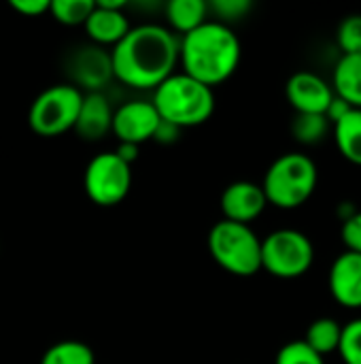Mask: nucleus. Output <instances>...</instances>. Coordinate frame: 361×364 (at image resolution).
<instances>
[{
    "label": "nucleus",
    "mask_w": 361,
    "mask_h": 364,
    "mask_svg": "<svg viewBox=\"0 0 361 364\" xmlns=\"http://www.w3.org/2000/svg\"><path fill=\"white\" fill-rule=\"evenodd\" d=\"M130 21L123 11H113L104 9L94 2V11L85 21V32L91 38L94 45L98 47H115L128 32H130Z\"/></svg>",
    "instance_id": "nucleus-15"
},
{
    "label": "nucleus",
    "mask_w": 361,
    "mask_h": 364,
    "mask_svg": "<svg viewBox=\"0 0 361 364\" xmlns=\"http://www.w3.org/2000/svg\"><path fill=\"white\" fill-rule=\"evenodd\" d=\"M164 13H166V21L170 26L168 30L185 36L206 21L209 4L204 0H170V2H166Z\"/></svg>",
    "instance_id": "nucleus-17"
},
{
    "label": "nucleus",
    "mask_w": 361,
    "mask_h": 364,
    "mask_svg": "<svg viewBox=\"0 0 361 364\" xmlns=\"http://www.w3.org/2000/svg\"><path fill=\"white\" fill-rule=\"evenodd\" d=\"M94 11V0H51L49 13L62 26H85Z\"/></svg>",
    "instance_id": "nucleus-22"
},
{
    "label": "nucleus",
    "mask_w": 361,
    "mask_h": 364,
    "mask_svg": "<svg viewBox=\"0 0 361 364\" xmlns=\"http://www.w3.org/2000/svg\"><path fill=\"white\" fill-rule=\"evenodd\" d=\"M336 43L343 55H357L361 53V15L353 13L347 15L336 32Z\"/></svg>",
    "instance_id": "nucleus-23"
},
{
    "label": "nucleus",
    "mask_w": 361,
    "mask_h": 364,
    "mask_svg": "<svg viewBox=\"0 0 361 364\" xmlns=\"http://www.w3.org/2000/svg\"><path fill=\"white\" fill-rule=\"evenodd\" d=\"M83 102V92L72 83H57L43 90L28 111V124L32 132L45 139L60 136L74 128L79 109Z\"/></svg>",
    "instance_id": "nucleus-6"
},
{
    "label": "nucleus",
    "mask_w": 361,
    "mask_h": 364,
    "mask_svg": "<svg viewBox=\"0 0 361 364\" xmlns=\"http://www.w3.org/2000/svg\"><path fill=\"white\" fill-rule=\"evenodd\" d=\"M315 262L313 241L294 228H281L262 239V269L279 279H298Z\"/></svg>",
    "instance_id": "nucleus-7"
},
{
    "label": "nucleus",
    "mask_w": 361,
    "mask_h": 364,
    "mask_svg": "<svg viewBox=\"0 0 361 364\" xmlns=\"http://www.w3.org/2000/svg\"><path fill=\"white\" fill-rule=\"evenodd\" d=\"M213 260L236 277H253L262 271V239L247 224L221 220L209 232Z\"/></svg>",
    "instance_id": "nucleus-5"
},
{
    "label": "nucleus",
    "mask_w": 361,
    "mask_h": 364,
    "mask_svg": "<svg viewBox=\"0 0 361 364\" xmlns=\"http://www.w3.org/2000/svg\"><path fill=\"white\" fill-rule=\"evenodd\" d=\"M319 171L313 158L306 154L289 151L279 156L264 175L262 190L268 205L277 209H298L302 207L317 190Z\"/></svg>",
    "instance_id": "nucleus-4"
},
{
    "label": "nucleus",
    "mask_w": 361,
    "mask_h": 364,
    "mask_svg": "<svg viewBox=\"0 0 361 364\" xmlns=\"http://www.w3.org/2000/svg\"><path fill=\"white\" fill-rule=\"evenodd\" d=\"M330 130H332V124L328 122L326 115L296 113V117L291 122V134L302 145H317V143H321L328 136Z\"/></svg>",
    "instance_id": "nucleus-21"
},
{
    "label": "nucleus",
    "mask_w": 361,
    "mask_h": 364,
    "mask_svg": "<svg viewBox=\"0 0 361 364\" xmlns=\"http://www.w3.org/2000/svg\"><path fill=\"white\" fill-rule=\"evenodd\" d=\"M340 237H343L347 252L361 254V211H355L349 220L343 222Z\"/></svg>",
    "instance_id": "nucleus-27"
},
{
    "label": "nucleus",
    "mask_w": 361,
    "mask_h": 364,
    "mask_svg": "<svg viewBox=\"0 0 361 364\" xmlns=\"http://www.w3.org/2000/svg\"><path fill=\"white\" fill-rule=\"evenodd\" d=\"M351 109H353V107H351L349 102H345L343 98H338V96L334 94V98H332V102H330V107H328V111H326V117H328V122L334 126V124L340 122Z\"/></svg>",
    "instance_id": "nucleus-29"
},
{
    "label": "nucleus",
    "mask_w": 361,
    "mask_h": 364,
    "mask_svg": "<svg viewBox=\"0 0 361 364\" xmlns=\"http://www.w3.org/2000/svg\"><path fill=\"white\" fill-rule=\"evenodd\" d=\"M111 126H113V107L109 98L102 92L83 94L79 117L72 130L83 141H100L111 132Z\"/></svg>",
    "instance_id": "nucleus-14"
},
{
    "label": "nucleus",
    "mask_w": 361,
    "mask_h": 364,
    "mask_svg": "<svg viewBox=\"0 0 361 364\" xmlns=\"http://www.w3.org/2000/svg\"><path fill=\"white\" fill-rule=\"evenodd\" d=\"M68 75L77 90L85 87L87 92H100L113 79L111 53L98 45H83L70 55Z\"/></svg>",
    "instance_id": "nucleus-10"
},
{
    "label": "nucleus",
    "mask_w": 361,
    "mask_h": 364,
    "mask_svg": "<svg viewBox=\"0 0 361 364\" xmlns=\"http://www.w3.org/2000/svg\"><path fill=\"white\" fill-rule=\"evenodd\" d=\"M285 96L296 113L326 115L334 98V90L332 83H328L321 75L311 70H298L289 77L285 85Z\"/></svg>",
    "instance_id": "nucleus-11"
},
{
    "label": "nucleus",
    "mask_w": 361,
    "mask_h": 364,
    "mask_svg": "<svg viewBox=\"0 0 361 364\" xmlns=\"http://www.w3.org/2000/svg\"><path fill=\"white\" fill-rule=\"evenodd\" d=\"M138 151H140V147L138 145H132V143H119L117 149H115L117 158L123 160L130 166L134 164V160H138Z\"/></svg>",
    "instance_id": "nucleus-31"
},
{
    "label": "nucleus",
    "mask_w": 361,
    "mask_h": 364,
    "mask_svg": "<svg viewBox=\"0 0 361 364\" xmlns=\"http://www.w3.org/2000/svg\"><path fill=\"white\" fill-rule=\"evenodd\" d=\"M274 364H326V360L304 341H289L279 350Z\"/></svg>",
    "instance_id": "nucleus-25"
},
{
    "label": "nucleus",
    "mask_w": 361,
    "mask_h": 364,
    "mask_svg": "<svg viewBox=\"0 0 361 364\" xmlns=\"http://www.w3.org/2000/svg\"><path fill=\"white\" fill-rule=\"evenodd\" d=\"M153 107L162 122L183 128L202 126L215 113V92L213 87L187 77L185 73H174L153 90Z\"/></svg>",
    "instance_id": "nucleus-3"
},
{
    "label": "nucleus",
    "mask_w": 361,
    "mask_h": 364,
    "mask_svg": "<svg viewBox=\"0 0 361 364\" xmlns=\"http://www.w3.org/2000/svg\"><path fill=\"white\" fill-rule=\"evenodd\" d=\"M332 130L340 156L347 162L361 166V109H351L340 122L332 126Z\"/></svg>",
    "instance_id": "nucleus-18"
},
{
    "label": "nucleus",
    "mask_w": 361,
    "mask_h": 364,
    "mask_svg": "<svg viewBox=\"0 0 361 364\" xmlns=\"http://www.w3.org/2000/svg\"><path fill=\"white\" fill-rule=\"evenodd\" d=\"M240 55L243 47L236 32L217 19H206L202 26L179 38L181 73L209 87L228 81L236 73Z\"/></svg>",
    "instance_id": "nucleus-2"
},
{
    "label": "nucleus",
    "mask_w": 361,
    "mask_h": 364,
    "mask_svg": "<svg viewBox=\"0 0 361 364\" xmlns=\"http://www.w3.org/2000/svg\"><path fill=\"white\" fill-rule=\"evenodd\" d=\"M338 354L345 364H361V318L343 326Z\"/></svg>",
    "instance_id": "nucleus-24"
},
{
    "label": "nucleus",
    "mask_w": 361,
    "mask_h": 364,
    "mask_svg": "<svg viewBox=\"0 0 361 364\" xmlns=\"http://www.w3.org/2000/svg\"><path fill=\"white\" fill-rule=\"evenodd\" d=\"M330 292L347 309H361V254L343 252L330 267Z\"/></svg>",
    "instance_id": "nucleus-13"
},
{
    "label": "nucleus",
    "mask_w": 361,
    "mask_h": 364,
    "mask_svg": "<svg viewBox=\"0 0 361 364\" xmlns=\"http://www.w3.org/2000/svg\"><path fill=\"white\" fill-rule=\"evenodd\" d=\"M253 2L251 0H215L209 4V11L217 15V21L230 26V21L243 19L251 11Z\"/></svg>",
    "instance_id": "nucleus-26"
},
{
    "label": "nucleus",
    "mask_w": 361,
    "mask_h": 364,
    "mask_svg": "<svg viewBox=\"0 0 361 364\" xmlns=\"http://www.w3.org/2000/svg\"><path fill=\"white\" fill-rule=\"evenodd\" d=\"M113 79L132 90H155L174 75L179 64V36L160 23H140L111 51Z\"/></svg>",
    "instance_id": "nucleus-1"
},
{
    "label": "nucleus",
    "mask_w": 361,
    "mask_h": 364,
    "mask_svg": "<svg viewBox=\"0 0 361 364\" xmlns=\"http://www.w3.org/2000/svg\"><path fill=\"white\" fill-rule=\"evenodd\" d=\"M160 115L151 100H130L113 111L111 132L119 139V143L143 145L155 136L160 126Z\"/></svg>",
    "instance_id": "nucleus-9"
},
{
    "label": "nucleus",
    "mask_w": 361,
    "mask_h": 364,
    "mask_svg": "<svg viewBox=\"0 0 361 364\" xmlns=\"http://www.w3.org/2000/svg\"><path fill=\"white\" fill-rule=\"evenodd\" d=\"M179 134H181V130H179L177 126H170V124H166V122H160V126H157L153 139H155L157 143L168 145V143H174V141L179 139Z\"/></svg>",
    "instance_id": "nucleus-30"
},
{
    "label": "nucleus",
    "mask_w": 361,
    "mask_h": 364,
    "mask_svg": "<svg viewBox=\"0 0 361 364\" xmlns=\"http://www.w3.org/2000/svg\"><path fill=\"white\" fill-rule=\"evenodd\" d=\"M51 0H11V9L26 17H40L49 13Z\"/></svg>",
    "instance_id": "nucleus-28"
},
{
    "label": "nucleus",
    "mask_w": 361,
    "mask_h": 364,
    "mask_svg": "<svg viewBox=\"0 0 361 364\" xmlns=\"http://www.w3.org/2000/svg\"><path fill=\"white\" fill-rule=\"evenodd\" d=\"M83 188L91 203L100 207H115L132 188V166L119 160L115 151L98 154L85 166Z\"/></svg>",
    "instance_id": "nucleus-8"
},
{
    "label": "nucleus",
    "mask_w": 361,
    "mask_h": 364,
    "mask_svg": "<svg viewBox=\"0 0 361 364\" xmlns=\"http://www.w3.org/2000/svg\"><path fill=\"white\" fill-rule=\"evenodd\" d=\"M332 90L353 109H361V53L340 55L334 68Z\"/></svg>",
    "instance_id": "nucleus-16"
},
{
    "label": "nucleus",
    "mask_w": 361,
    "mask_h": 364,
    "mask_svg": "<svg viewBox=\"0 0 361 364\" xmlns=\"http://www.w3.org/2000/svg\"><path fill=\"white\" fill-rule=\"evenodd\" d=\"M40 364H96V356L87 343L68 339L51 346L43 354Z\"/></svg>",
    "instance_id": "nucleus-20"
},
{
    "label": "nucleus",
    "mask_w": 361,
    "mask_h": 364,
    "mask_svg": "<svg viewBox=\"0 0 361 364\" xmlns=\"http://www.w3.org/2000/svg\"><path fill=\"white\" fill-rule=\"evenodd\" d=\"M340 337H343V326L334 318H319L309 326L306 337L302 341L319 356H328L338 352Z\"/></svg>",
    "instance_id": "nucleus-19"
},
{
    "label": "nucleus",
    "mask_w": 361,
    "mask_h": 364,
    "mask_svg": "<svg viewBox=\"0 0 361 364\" xmlns=\"http://www.w3.org/2000/svg\"><path fill=\"white\" fill-rule=\"evenodd\" d=\"M268 207L266 194L260 183L253 181H234L221 194L223 220L236 224H251Z\"/></svg>",
    "instance_id": "nucleus-12"
}]
</instances>
